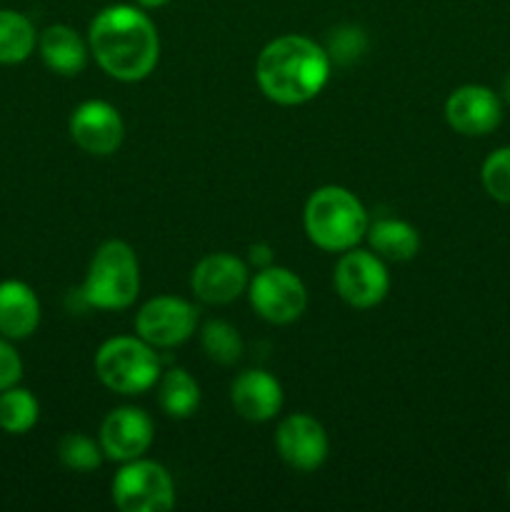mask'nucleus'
Instances as JSON below:
<instances>
[{
	"instance_id": "nucleus-26",
	"label": "nucleus",
	"mask_w": 510,
	"mask_h": 512,
	"mask_svg": "<svg viewBox=\"0 0 510 512\" xmlns=\"http://www.w3.org/2000/svg\"><path fill=\"white\" fill-rule=\"evenodd\" d=\"M23 378V360L18 350L10 345V338L0 335V390L13 388Z\"/></svg>"
},
{
	"instance_id": "nucleus-1",
	"label": "nucleus",
	"mask_w": 510,
	"mask_h": 512,
	"mask_svg": "<svg viewBox=\"0 0 510 512\" xmlns=\"http://www.w3.org/2000/svg\"><path fill=\"white\" fill-rule=\"evenodd\" d=\"M88 48L95 63L120 83H138L155 70L160 58L158 28L143 8L110 5L93 18Z\"/></svg>"
},
{
	"instance_id": "nucleus-5",
	"label": "nucleus",
	"mask_w": 510,
	"mask_h": 512,
	"mask_svg": "<svg viewBox=\"0 0 510 512\" xmlns=\"http://www.w3.org/2000/svg\"><path fill=\"white\" fill-rule=\"evenodd\" d=\"M95 375L113 393L143 395L160 380V358L143 338L118 335L95 353Z\"/></svg>"
},
{
	"instance_id": "nucleus-20",
	"label": "nucleus",
	"mask_w": 510,
	"mask_h": 512,
	"mask_svg": "<svg viewBox=\"0 0 510 512\" xmlns=\"http://www.w3.org/2000/svg\"><path fill=\"white\" fill-rule=\"evenodd\" d=\"M38 33L18 10L0 8V65H18L33 55Z\"/></svg>"
},
{
	"instance_id": "nucleus-11",
	"label": "nucleus",
	"mask_w": 510,
	"mask_h": 512,
	"mask_svg": "<svg viewBox=\"0 0 510 512\" xmlns=\"http://www.w3.org/2000/svg\"><path fill=\"white\" fill-rule=\"evenodd\" d=\"M275 448L285 465L298 473H313L328 458V433L315 418L305 413H293L280 420L275 430Z\"/></svg>"
},
{
	"instance_id": "nucleus-7",
	"label": "nucleus",
	"mask_w": 510,
	"mask_h": 512,
	"mask_svg": "<svg viewBox=\"0 0 510 512\" xmlns=\"http://www.w3.org/2000/svg\"><path fill=\"white\" fill-rule=\"evenodd\" d=\"M248 300L263 320L288 325L295 323L308 308V290L293 270L268 265L248 283Z\"/></svg>"
},
{
	"instance_id": "nucleus-27",
	"label": "nucleus",
	"mask_w": 510,
	"mask_h": 512,
	"mask_svg": "<svg viewBox=\"0 0 510 512\" xmlns=\"http://www.w3.org/2000/svg\"><path fill=\"white\" fill-rule=\"evenodd\" d=\"M250 263L258 265L260 270L268 268V265H273V253H270V245H265V243L253 245V248H250Z\"/></svg>"
},
{
	"instance_id": "nucleus-4",
	"label": "nucleus",
	"mask_w": 510,
	"mask_h": 512,
	"mask_svg": "<svg viewBox=\"0 0 510 512\" xmlns=\"http://www.w3.org/2000/svg\"><path fill=\"white\" fill-rule=\"evenodd\" d=\"M140 293L138 255L125 240H108L95 250L80 298L98 310H125Z\"/></svg>"
},
{
	"instance_id": "nucleus-24",
	"label": "nucleus",
	"mask_w": 510,
	"mask_h": 512,
	"mask_svg": "<svg viewBox=\"0 0 510 512\" xmlns=\"http://www.w3.org/2000/svg\"><path fill=\"white\" fill-rule=\"evenodd\" d=\"M485 193L498 203L510 205V145L493 150L480 168Z\"/></svg>"
},
{
	"instance_id": "nucleus-29",
	"label": "nucleus",
	"mask_w": 510,
	"mask_h": 512,
	"mask_svg": "<svg viewBox=\"0 0 510 512\" xmlns=\"http://www.w3.org/2000/svg\"><path fill=\"white\" fill-rule=\"evenodd\" d=\"M503 100L505 103H510V73L505 75V80H503Z\"/></svg>"
},
{
	"instance_id": "nucleus-12",
	"label": "nucleus",
	"mask_w": 510,
	"mask_h": 512,
	"mask_svg": "<svg viewBox=\"0 0 510 512\" xmlns=\"http://www.w3.org/2000/svg\"><path fill=\"white\" fill-rule=\"evenodd\" d=\"M155 425L150 415L140 408H118L105 415L100 425V448L108 460L130 463L143 458L153 445Z\"/></svg>"
},
{
	"instance_id": "nucleus-18",
	"label": "nucleus",
	"mask_w": 510,
	"mask_h": 512,
	"mask_svg": "<svg viewBox=\"0 0 510 512\" xmlns=\"http://www.w3.org/2000/svg\"><path fill=\"white\" fill-rule=\"evenodd\" d=\"M365 238H368L375 255H380L383 260H395V263L415 258L420 250L418 230L398 218H380L370 223Z\"/></svg>"
},
{
	"instance_id": "nucleus-14",
	"label": "nucleus",
	"mask_w": 510,
	"mask_h": 512,
	"mask_svg": "<svg viewBox=\"0 0 510 512\" xmlns=\"http://www.w3.org/2000/svg\"><path fill=\"white\" fill-rule=\"evenodd\" d=\"M445 120L455 133L480 138L498 128L503 120V105L485 85H460L445 100Z\"/></svg>"
},
{
	"instance_id": "nucleus-22",
	"label": "nucleus",
	"mask_w": 510,
	"mask_h": 512,
	"mask_svg": "<svg viewBox=\"0 0 510 512\" xmlns=\"http://www.w3.org/2000/svg\"><path fill=\"white\" fill-rule=\"evenodd\" d=\"M200 343H203V350L208 353V358L220 365L238 363L245 348L238 328H233L225 320H210V323H205Z\"/></svg>"
},
{
	"instance_id": "nucleus-30",
	"label": "nucleus",
	"mask_w": 510,
	"mask_h": 512,
	"mask_svg": "<svg viewBox=\"0 0 510 512\" xmlns=\"http://www.w3.org/2000/svg\"><path fill=\"white\" fill-rule=\"evenodd\" d=\"M508 490H510V478H508Z\"/></svg>"
},
{
	"instance_id": "nucleus-23",
	"label": "nucleus",
	"mask_w": 510,
	"mask_h": 512,
	"mask_svg": "<svg viewBox=\"0 0 510 512\" xmlns=\"http://www.w3.org/2000/svg\"><path fill=\"white\" fill-rule=\"evenodd\" d=\"M58 458L73 473H93L103 463V448L83 433H68L58 443Z\"/></svg>"
},
{
	"instance_id": "nucleus-8",
	"label": "nucleus",
	"mask_w": 510,
	"mask_h": 512,
	"mask_svg": "<svg viewBox=\"0 0 510 512\" xmlns=\"http://www.w3.org/2000/svg\"><path fill=\"white\" fill-rule=\"evenodd\" d=\"M333 283L350 308L368 310L385 300L390 290V275L380 255L350 248L340 255L335 265Z\"/></svg>"
},
{
	"instance_id": "nucleus-13",
	"label": "nucleus",
	"mask_w": 510,
	"mask_h": 512,
	"mask_svg": "<svg viewBox=\"0 0 510 512\" xmlns=\"http://www.w3.org/2000/svg\"><path fill=\"white\" fill-rule=\"evenodd\" d=\"M248 265L230 253H210L190 273L195 298L210 305H228L248 290Z\"/></svg>"
},
{
	"instance_id": "nucleus-9",
	"label": "nucleus",
	"mask_w": 510,
	"mask_h": 512,
	"mask_svg": "<svg viewBox=\"0 0 510 512\" xmlns=\"http://www.w3.org/2000/svg\"><path fill=\"white\" fill-rule=\"evenodd\" d=\"M198 308L175 295L148 300L135 315V333L153 348H175L195 333Z\"/></svg>"
},
{
	"instance_id": "nucleus-25",
	"label": "nucleus",
	"mask_w": 510,
	"mask_h": 512,
	"mask_svg": "<svg viewBox=\"0 0 510 512\" xmlns=\"http://www.w3.org/2000/svg\"><path fill=\"white\" fill-rule=\"evenodd\" d=\"M365 50V35L360 28H353V25H345V28L333 30L330 35V58L340 60V63H350V60L358 58Z\"/></svg>"
},
{
	"instance_id": "nucleus-10",
	"label": "nucleus",
	"mask_w": 510,
	"mask_h": 512,
	"mask_svg": "<svg viewBox=\"0 0 510 512\" xmlns=\"http://www.w3.org/2000/svg\"><path fill=\"white\" fill-rule=\"evenodd\" d=\"M70 138L78 145L83 153L98 155H113L115 150L123 145L125 138V123L120 118L118 108L105 100H85L70 115Z\"/></svg>"
},
{
	"instance_id": "nucleus-15",
	"label": "nucleus",
	"mask_w": 510,
	"mask_h": 512,
	"mask_svg": "<svg viewBox=\"0 0 510 512\" xmlns=\"http://www.w3.org/2000/svg\"><path fill=\"white\" fill-rule=\"evenodd\" d=\"M230 400L240 418L250 423H265L283 408V388L265 370H243L230 385Z\"/></svg>"
},
{
	"instance_id": "nucleus-2",
	"label": "nucleus",
	"mask_w": 510,
	"mask_h": 512,
	"mask_svg": "<svg viewBox=\"0 0 510 512\" xmlns=\"http://www.w3.org/2000/svg\"><path fill=\"white\" fill-rule=\"evenodd\" d=\"M330 55L305 35H280L270 40L255 63V80L268 100L278 105H303L325 88Z\"/></svg>"
},
{
	"instance_id": "nucleus-6",
	"label": "nucleus",
	"mask_w": 510,
	"mask_h": 512,
	"mask_svg": "<svg viewBox=\"0 0 510 512\" xmlns=\"http://www.w3.org/2000/svg\"><path fill=\"white\" fill-rule=\"evenodd\" d=\"M113 500L123 512H165L175 505V485L155 460L123 463L113 480Z\"/></svg>"
},
{
	"instance_id": "nucleus-28",
	"label": "nucleus",
	"mask_w": 510,
	"mask_h": 512,
	"mask_svg": "<svg viewBox=\"0 0 510 512\" xmlns=\"http://www.w3.org/2000/svg\"><path fill=\"white\" fill-rule=\"evenodd\" d=\"M170 0H138V5L143 10H153V8H163V5H168Z\"/></svg>"
},
{
	"instance_id": "nucleus-17",
	"label": "nucleus",
	"mask_w": 510,
	"mask_h": 512,
	"mask_svg": "<svg viewBox=\"0 0 510 512\" xmlns=\"http://www.w3.org/2000/svg\"><path fill=\"white\" fill-rule=\"evenodd\" d=\"M38 50L43 63L48 65L53 73L68 75V78L83 73L90 55L88 43H85L70 25L63 23L48 25V28L38 35Z\"/></svg>"
},
{
	"instance_id": "nucleus-3",
	"label": "nucleus",
	"mask_w": 510,
	"mask_h": 512,
	"mask_svg": "<svg viewBox=\"0 0 510 512\" xmlns=\"http://www.w3.org/2000/svg\"><path fill=\"white\" fill-rule=\"evenodd\" d=\"M303 225L315 248L345 253L365 238L370 220L358 195L340 185H323L305 203Z\"/></svg>"
},
{
	"instance_id": "nucleus-21",
	"label": "nucleus",
	"mask_w": 510,
	"mask_h": 512,
	"mask_svg": "<svg viewBox=\"0 0 510 512\" xmlns=\"http://www.w3.org/2000/svg\"><path fill=\"white\" fill-rule=\"evenodd\" d=\"M40 418V403L30 390L13 385L0 390V430L8 435H25Z\"/></svg>"
},
{
	"instance_id": "nucleus-19",
	"label": "nucleus",
	"mask_w": 510,
	"mask_h": 512,
	"mask_svg": "<svg viewBox=\"0 0 510 512\" xmlns=\"http://www.w3.org/2000/svg\"><path fill=\"white\" fill-rule=\"evenodd\" d=\"M158 403L168 418H190L200 405V385L195 383V378L188 370H168L158 380Z\"/></svg>"
},
{
	"instance_id": "nucleus-16",
	"label": "nucleus",
	"mask_w": 510,
	"mask_h": 512,
	"mask_svg": "<svg viewBox=\"0 0 510 512\" xmlns=\"http://www.w3.org/2000/svg\"><path fill=\"white\" fill-rule=\"evenodd\" d=\"M40 300L35 290L23 280L0 283V335L10 340H23L38 330Z\"/></svg>"
}]
</instances>
